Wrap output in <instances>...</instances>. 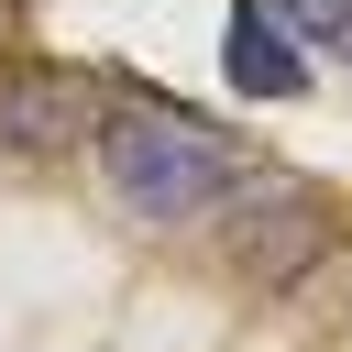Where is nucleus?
I'll use <instances>...</instances> for the list:
<instances>
[{
    "instance_id": "1",
    "label": "nucleus",
    "mask_w": 352,
    "mask_h": 352,
    "mask_svg": "<svg viewBox=\"0 0 352 352\" xmlns=\"http://www.w3.org/2000/svg\"><path fill=\"white\" fill-rule=\"evenodd\" d=\"M242 176V143L198 110H110L99 121V187L121 198V220L143 231H187L231 198Z\"/></svg>"
},
{
    "instance_id": "2",
    "label": "nucleus",
    "mask_w": 352,
    "mask_h": 352,
    "mask_svg": "<svg viewBox=\"0 0 352 352\" xmlns=\"http://www.w3.org/2000/svg\"><path fill=\"white\" fill-rule=\"evenodd\" d=\"M220 209H231V264H242L253 286H297L308 264H330V209H319L308 187H286L275 165H264V176L242 165Z\"/></svg>"
},
{
    "instance_id": "3",
    "label": "nucleus",
    "mask_w": 352,
    "mask_h": 352,
    "mask_svg": "<svg viewBox=\"0 0 352 352\" xmlns=\"http://www.w3.org/2000/svg\"><path fill=\"white\" fill-rule=\"evenodd\" d=\"M88 132H99V88H88V77H66V66L0 77V154L66 165V154H88Z\"/></svg>"
},
{
    "instance_id": "4",
    "label": "nucleus",
    "mask_w": 352,
    "mask_h": 352,
    "mask_svg": "<svg viewBox=\"0 0 352 352\" xmlns=\"http://www.w3.org/2000/svg\"><path fill=\"white\" fill-rule=\"evenodd\" d=\"M220 66H231V88H242V99H308V55H297V33H286L264 0H242V11H231Z\"/></svg>"
},
{
    "instance_id": "5",
    "label": "nucleus",
    "mask_w": 352,
    "mask_h": 352,
    "mask_svg": "<svg viewBox=\"0 0 352 352\" xmlns=\"http://www.w3.org/2000/svg\"><path fill=\"white\" fill-rule=\"evenodd\" d=\"M264 11H275L286 33H308V44H341V33H352V0H264Z\"/></svg>"
}]
</instances>
